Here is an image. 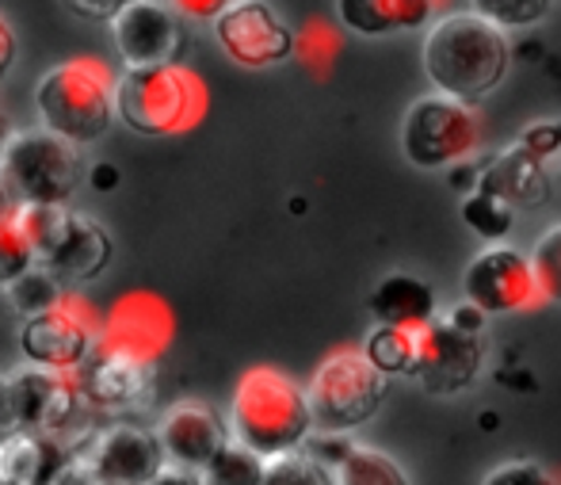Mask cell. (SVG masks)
Instances as JSON below:
<instances>
[{"label":"cell","instance_id":"cell-1","mask_svg":"<svg viewBox=\"0 0 561 485\" xmlns=\"http://www.w3.org/2000/svg\"><path fill=\"white\" fill-rule=\"evenodd\" d=\"M512 69L508 31L478 12H447L424 38V74L432 89L462 103L485 100Z\"/></svg>","mask_w":561,"mask_h":485},{"label":"cell","instance_id":"cell-2","mask_svg":"<svg viewBox=\"0 0 561 485\" xmlns=\"http://www.w3.org/2000/svg\"><path fill=\"white\" fill-rule=\"evenodd\" d=\"M229 432L233 443L249 448L260 459H283L306 448L318 425H313L310 394L279 368H249L229 397Z\"/></svg>","mask_w":561,"mask_h":485},{"label":"cell","instance_id":"cell-3","mask_svg":"<svg viewBox=\"0 0 561 485\" xmlns=\"http://www.w3.org/2000/svg\"><path fill=\"white\" fill-rule=\"evenodd\" d=\"M115 92V74L100 58H69L35 84V111L43 131L84 149L96 146L118 119Z\"/></svg>","mask_w":561,"mask_h":485},{"label":"cell","instance_id":"cell-4","mask_svg":"<svg viewBox=\"0 0 561 485\" xmlns=\"http://www.w3.org/2000/svg\"><path fill=\"white\" fill-rule=\"evenodd\" d=\"M118 123L146 138L184 134L207 115V84L199 74L172 61V66L123 69L115 92Z\"/></svg>","mask_w":561,"mask_h":485},{"label":"cell","instance_id":"cell-5","mask_svg":"<svg viewBox=\"0 0 561 485\" xmlns=\"http://www.w3.org/2000/svg\"><path fill=\"white\" fill-rule=\"evenodd\" d=\"M15 218L27 229L35 264L66 287L100 280L112 264V234L92 214L73 206H20Z\"/></svg>","mask_w":561,"mask_h":485},{"label":"cell","instance_id":"cell-6","mask_svg":"<svg viewBox=\"0 0 561 485\" xmlns=\"http://www.w3.org/2000/svg\"><path fill=\"white\" fill-rule=\"evenodd\" d=\"M386 390H390V379L370 363L363 348H336L306 383L313 425L318 432H355L382 409Z\"/></svg>","mask_w":561,"mask_h":485},{"label":"cell","instance_id":"cell-7","mask_svg":"<svg viewBox=\"0 0 561 485\" xmlns=\"http://www.w3.org/2000/svg\"><path fill=\"white\" fill-rule=\"evenodd\" d=\"M0 180L20 206H69L84 180L81 149L50 131H15L0 157Z\"/></svg>","mask_w":561,"mask_h":485},{"label":"cell","instance_id":"cell-8","mask_svg":"<svg viewBox=\"0 0 561 485\" xmlns=\"http://www.w3.org/2000/svg\"><path fill=\"white\" fill-rule=\"evenodd\" d=\"M481 146V115L473 103L432 92L409 103L401 149L416 169H447Z\"/></svg>","mask_w":561,"mask_h":485},{"label":"cell","instance_id":"cell-9","mask_svg":"<svg viewBox=\"0 0 561 485\" xmlns=\"http://www.w3.org/2000/svg\"><path fill=\"white\" fill-rule=\"evenodd\" d=\"M100 332H104V322L89 306V298L69 291L54 309L27 317L20 325V348L23 360L35 363V368L81 371L89 363V356L96 352Z\"/></svg>","mask_w":561,"mask_h":485},{"label":"cell","instance_id":"cell-10","mask_svg":"<svg viewBox=\"0 0 561 485\" xmlns=\"http://www.w3.org/2000/svg\"><path fill=\"white\" fill-rule=\"evenodd\" d=\"M73 455L89 463L100 485H153L157 474L169 466L157 428L126 420L84 436V443H73Z\"/></svg>","mask_w":561,"mask_h":485},{"label":"cell","instance_id":"cell-11","mask_svg":"<svg viewBox=\"0 0 561 485\" xmlns=\"http://www.w3.org/2000/svg\"><path fill=\"white\" fill-rule=\"evenodd\" d=\"M462 291H466V302L485 309L489 317L519 314V309H535L547 302L531 257L512 249V245H489V249H481L478 257L466 264Z\"/></svg>","mask_w":561,"mask_h":485},{"label":"cell","instance_id":"cell-12","mask_svg":"<svg viewBox=\"0 0 561 485\" xmlns=\"http://www.w3.org/2000/svg\"><path fill=\"white\" fill-rule=\"evenodd\" d=\"M8 379H12L15 425L69 440V428H77L84 405H89L81 375L77 371H50L35 368V363H20L15 371H8Z\"/></svg>","mask_w":561,"mask_h":485},{"label":"cell","instance_id":"cell-13","mask_svg":"<svg viewBox=\"0 0 561 485\" xmlns=\"http://www.w3.org/2000/svg\"><path fill=\"white\" fill-rule=\"evenodd\" d=\"M215 38L237 66L272 69L295 54L298 35L267 0H233L215 20Z\"/></svg>","mask_w":561,"mask_h":485},{"label":"cell","instance_id":"cell-14","mask_svg":"<svg viewBox=\"0 0 561 485\" xmlns=\"http://www.w3.org/2000/svg\"><path fill=\"white\" fill-rule=\"evenodd\" d=\"M112 43L126 69L172 66L184 46V20L164 0H134L112 20Z\"/></svg>","mask_w":561,"mask_h":485},{"label":"cell","instance_id":"cell-15","mask_svg":"<svg viewBox=\"0 0 561 485\" xmlns=\"http://www.w3.org/2000/svg\"><path fill=\"white\" fill-rule=\"evenodd\" d=\"M485 368V340L478 332H462L447 322H436L424 329V345H421V363H416V383L428 394L450 397L462 394L466 386H473V379Z\"/></svg>","mask_w":561,"mask_h":485},{"label":"cell","instance_id":"cell-16","mask_svg":"<svg viewBox=\"0 0 561 485\" xmlns=\"http://www.w3.org/2000/svg\"><path fill=\"white\" fill-rule=\"evenodd\" d=\"M157 436L164 443V455L172 466H187V471H207L218 455L233 443L229 420L215 405L207 402H180L157 425Z\"/></svg>","mask_w":561,"mask_h":485},{"label":"cell","instance_id":"cell-17","mask_svg":"<svg viewBox=\"0 0 561 485\" xmlns=\"http://www.w3.org/2000/svg\"><path fill=\"white\" fill-rule=\"evenodd\" d=\"M77 375H81V386H84V402L104 413L146 409L157 390L153 363L134 360V356L112 352V348H100V345Z\"/></svg>","mask_w":561,"mask_h":485},{"label":"cell","instance_id":"cell-18","mask_svg":"<svg viewBox=\"0 0 561 485\" xmlns=\"http://www.w3.org/2000/svg\"><path fill=\"white\" fill-rule=\"evenodd\" d=\"M172 340V314L157 294H126L107 314L100 348L134 356V360L157 363Z\"/></svg>","mask_w":561,"mask_h":485},{"label":"cell","instance_id":"cell-19","mask_svg":"<svg viewBox=\"0 0 561 485\" xmlns=\"http://www.w3.org/2000/svg\"><path fill=\"white\" fill-rule=\"evenodd\" d=\"M73 459L66 436L15 428L0 436V485H50Z\"/></svg>","mask_w":561,"mask_h":485},{"label":"cell","instance_id":"cell-20","mask_svg":"<svg viewBox=\"0 0 561 485\" xmlns=\"http://www.w3.org/2000/svg\"><path fill=\"white\" fill-rule=\"evenodd\" d=\"M444 4L447 0H336V20L352 35L386 38L432 23Z\"/></svg>","mask_w":561,"mask_h":485},{"label":"cell","instance_id":"cell-21","mask_svg":"<svg viewBox=\"0 0 561 485\" xmlns=\"http://www.w3.org/2000/svg\"><path fill=\"white\" fill-rule=\"evenodd\" d=\"M370 314L378 325H398V329H428L436 322V291L409 272H393L370 291Z\"/></svg>","mask_w":561,"mask_h":485},{"label":"cell","instance_id":"cell-22","mask_svg":"<svg viewBox=\"0 0 561 485\" xmlns=\"http://www.w3.org/2000/svg\"><path fill=\"white\" fill-rule=\"evenodd\" d=\"M421 345H424V329H398V325H375L363 345V352L370 356L378 371L386 379L393 375H413L416 379V363H421Z\"/></svg>","mask_w":561,"mask_h":485},{"label":"cell","instance_id":"cell-23","mask_svg":"<svg viewBox=\"0 0 561 485\" xmlns=\"http://www.w3.org/2000/svg\"><path fill=\"white\" fill-rule=\"evenodd\" d=\"M485 192H496L501 199H508L512 206L516 203H539L547 195V180H542V169L535 161V154L519 149V154H508L489 169Z\"/></svg>","mask_w":561,"mask_h":485},{"label":"cell","instance_id":"cell-24","mask_svg":"<svg viewBox=\"0 0 561 485\" xmlns=\"http://www.w3.org/2000/svg\"><path fill=\"white\" fill-rule=\"evenodd\" d=\"M336 485H413V482H409V474L386 451L355 443V451L336 471Z\"/></svg>","mask_w":561,"mask_h":485},{"label":"cell","instance_id":"cell-25","mask_svg":"<svg viewBox=\"0 0 561 485\" xmlns=\"http://www.w3.org/2000/svg\"><path fill=\"white\" fill-rule=\"evenodd\" d=\"M4 294H8V302H12L15 314L27 322V317H38V314H46V309H54L69 291H66V283L54 280L46 268L35 264L31 272H23L15 283H8Z\"/></svg>","mask_w":561,"mask_h":485},{"label":"cell","instance_id":"cell-26","mask_svg":"<svg viewBox=\"0 0 561 485\" xmlns=\"http://www.w3.org/2000/svg\"><path fill=\"white\" fill-rule=\"evenodd\" d=\"M267 459L252 455L241 443H229L222 455L203 471V485H264Z\"/></svg>","mask_w":561,"mask_h":485},{"label":"cell","instance_id":"cell-27","mask_svg":"<svg viewBox=\"0 0 561 485\" xmlns=\"http://www.w3.org/2000/svg\"><path fill=\"white\" fill-rule=\"evenodd\" d=\"M462 218L473 234H481L485 241H501L504 234L512 229V203L501 199L496 192H473L470 199L462 203Z\"/></svg>","mask_w":561,"mask_h":485},{"label":"cell","instance_id":"cell-28","mask_svg":"<svg viewBox=\"0 0 561 485\" xmlns=\"http://www.w3.org/2000/svg\"><path fill=\"white\" fill-rule=\"evenodd\" d=\"M295 54L302 58V66L310 69V74L325 77L340 54V31L329 20H310L302 31H298Z\"/></svg>","mask_w":561,"mask_h":485},{"label":"cell","instance_id":"cell-29","mask_svg":"<svg viewBox=\"0 0 561 485\" xmlns=\"http://www.w3.org/2000/svg\"><path fill=\"white\" fill-rule=\"evenodd\" d=\"M550 4L554 0H470V12L496 23L501 31H508V27H535L539 20H547Z\"/></svg>","mask_w":561,"mask_h":485},{"label":"cell","instance_id":"cell-30","mask_svg":"<svg viewBox=\"0 0 561 485\" xmlns=\"http://www.w3.org/2000/svg\"><path fill=\"white\" fill-rule=\"evenodd\" d=\"M35 268V249H31L27 229L20 226V218H4L0 222V287L15 283L23 272Z\"/></svg>","mask_w":561,"mask_h":485},{"label":"cell","instance_id":"cell-31","mask_svg":"<svg viewBox=\"0 0 561 485\" xmlns=\"http://www.w3.org/2000/svg\"><path fill=\"white\" fill-rule=\"evenodd\" d=\"M264 485H336V474L329 466H321L318 459H310L306 451H295V455L267 463Z\"/></svg>","mask_w":561,"mask_h":485},{"label":"cell","instance_id":"cell-32","mask_svg":"<svg viewBox=\"0 0 561 485\" xmlns=\"http://www.w3.org/2000/svg\"><path fill=\"white\" fill-rule=\"evenodd\" d=\"M531 264H535V272H539V283H542L547 302H561V222L558 226H550L547 234L535 241Z\"/></svg>","mask_w":561,"mask_h":485},{"label":"cell","instance_id":"cell-33","mask_svg":"<svg viewBox=\"0 0 561 485\" xmlns=\"http://www.w3.org/2000/svg\"><path fill=\"white\" fill-rule=\"evenodd\" d=\"M481 485H558V482L550 478L547 466L531 463V459H512V463H501L496 471H489Z\"/></svg>","mask_w":561,"mask_h":485},{"label":"cell","instance_id":"cell-34","mask_svg":"<svg viewBox=\"0 0 561 485\" xmlns=\"http://www.w3.org/2000/svg\"><path fill=\"white\" fill-rule=\"evenodd\" d=\"M306 455L310 459H318L321 466H329V471H340L344 466V459L355 451V443L347 440V436H340V432H313L310 440H306Z\"/></svg>","mask_w":561,"mask_h":485},{"label":"cell","instance_id":"cell-35","mask_svg":"<svg viewBox=\"0 0 561 485\" xmlns=\"http://www.w3.org/2000/svg\"><path fill=\"white\" fill-rule=\"evenodd\" d=\"M66 12H73L77 20H96V23H112L123 8H130L134 0H61Z\"/></svg>","mask_w":561,"mask_h":485},{"label":"cell","instance_id":"cell-36","mask_svg":"<svg viewBox=\"0 0 561 485\" xmlns=\"http://www.w3.org/2000/svg\"><path fill=\"white\" fill-rule=\"evenodd\" d=\"M164 4H169L180 20H210L215 23L218 15L233 4V0H164Z\"/></svg>","mask_w":561,"mask_h":485},{"label":"cell","instance_id":"cell-37","mask_svg":"<svg viewBox=\"0 0 561 485\" xmlns=\"http://www.w3.org/2000/svg\"><path fill=\"white\" fill-rule=\"evenodd\" d=\"M450 325H455V329H462V332H478L481 337V329H485V309H478L473 306V302H458L455 309H450V314H444Z\"/></svg>","mask_w":561,"mask_h":485},{"label":"cell","instance_id":"cell-38","mask_svg":"<svg viewBox=\"0 0 561 485\" xmlns=\"http://www.w3.org/2000/svg\"><path fill=\"white\" fill-rule=\"evenodd\" d=\"M15 58H20V38H15V27L8 23V15H0V81L15 69Z\"/></svg>","mask_w":561,"mask_h":485},{"label":"cell","instance_id":"cell-39","mask_svg":"<svg viewBox=\"0 0 561 485\" xmlns=\"http://www.w3.org/2000/svg\"><path fill=\"white\" fill-rule=\"evenodd\" d=\"M15 402H12V379L8 371H0V436L4 432H15Z\"/></svg>","mask_w":561,"mask_h":485},{"label":"cell","instance_id":"cell-40","mask_svg":"<svg viewBox=\"0 0 561 485\" xmlns=\"http://www.w3.org/2000/svg\"><path fill=\"white\" fill-rule=\"evenodd\" d=\"M50 485H100V482H96V474L89 471V463H84V459H73V463H69Z\"/></svg>","mask_w":561,"mask_h":485},{"label":"cell","instance_id":"cell-41","mask_svg":"<svg viewBox=\"0 0 561 485\" xmlns=\"http://www.w3.org/2000/svg\"><path fill=\"white\" fill-rule=\"evenodd\" d=\"M153 485H203V474L199 471H187V466H164L161 474H157Z\"/></svg>","mask_w":561,"mask_h":485},{"label":"cell","instance_id":"cell-42","mask_svg":"<svg viewBox=\"0 0 561 485\" xmlns=\"http://www.w3.org/2000/svg\"><path fill=\"white\" fill-rule=\"evenodd\" d=\"M15 211H20V203H15L12 192H8V184H4V180H0V222L12 218Z\"/></svg>","mask_w":561,"mask_h":485},{"label":"cell","instance_id":"cell-43","mask_svg":"<svg viewBox=\"0 0 561 485\" xmlns=\"http://www.w3.org/2000/svg\"><path fill=\"white\" fill-rule=\"evenodd\" d=\"M12 119H8V111L0 108V157H4V149H8V142H12Z\"/></svg>","mask_w":561,"mask_h":485}]
</instances>
